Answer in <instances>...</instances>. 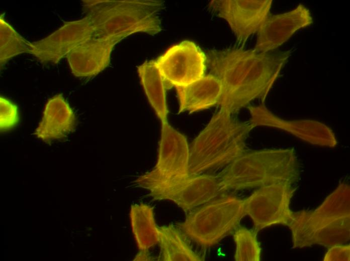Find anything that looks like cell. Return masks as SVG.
<instances>
[{"instance_id":"obj_19","label":"cell","mask_w":350,"mask_h":261,"mask_svg":"<svg viewBox=\"0 0 350 261\" xmlns=\"http://www.w3.org/2000/svg\"><path fill=\"white\" fill-rule=\"evenodd\" d=\"M153 211L152 207L144 203L134 204L131 207L132 230L140 250H149L159 242V228Z\"/></svg>"},{"instance_id":"obj_15","label":"cell","mask_w":350,"mask_h":261,"mask_svg":"<svg viewBox=\"0 0 350 261\" xmlns=\"http://www.w3.org/2000/svg\"><path fill=\"white\" fill-rule=\"evenodd\" d=\"M115 45L109 41L91 38L77 46L66 56L71 72L79 77L97 75L109 65Z\"/></svg>"},{"instance_id":"obj_21","label":"cell","mask_w":350,"mask_h":261,"mask_svg":"<svg viewBox=\"0 0 350 261\" xmlns=\"http://www.w3.org/2000/svg\"><path fill=\"white\" fill-rule=\"evenodd\" d=\"M305 211L308 216L316 218H335L349 216V185L346 183L339 184L315 210Z\"/></svg>"},{"instance_id":"obj_13","label":"cell","mask_w":350,"mask_h":261,"mask_svg":"<svg viewBox=\"0 0 350 261\" xmlns=\"http://www.w3.org/2000/svg\"><path fill=\"white\" fill-rule=\"evenodd\" d=\"M94 29L86 17L65 23L47 37L31 42V54L43 63H57L74 48L90 40Z\"/></svg>"},{"instance_id":"obj_7","label":"cell","mask_w":350,"mask_h":261,"mask_svg":"<svg viewBox=\"0 0 350 261\" xmlns=\"http://www.w3.org/2000/svg\"><path fill=\"white\" fill-rule=\"evenodd\" d=\"M295 191L291 183H275L259 187L245 199L246 215L251 218L253 229L258 232L273 225L288 226L293 216L290 205Z\"/></svg>"},{"instance_id":"obj_9","label":"cell","mask_w":350,"mask_h":261,"mask_svg":"<svg viewBox=\"0 0 350 261\" xmlns=\"http://www.w3.org/2000/svg\"><path fill=\"white\" fill-rule=\"evenodd\" d=\"M293 248L317 244L326 247L345 244L350 238V216L335 218L308 216L305 210L293 213L288 225Z\"/></svg>"},{"instance_id":"obj_12","label":"cell","mask_w":350,"mask_h":261,"mask_svg":"<svg viewBox=\"0 0 350 261\" xmlns=\"http://www.w3.org/2000/svg\"><path fill=\"white\" fill-rule=\"evenodd\" d=\"M254 127L266 126L286 131L308 143L322 147H335L337 141L332 130L325 124L312 119L286 120L269 110L264 104L248 105Z\"/></svg>"},{"instance_id":"obj_16","label":"cell","mask_w":350,"mask_h":261,"mask_svg":"<svg viewBox=\"0 0 350 261\" xmlns=\"http://www.w3.org/2000/svg\"><path fill=\"white\" fill-rule=\"evenodd\" d=\"M75 116L69 104L61 94L50 98L43 116L34 135L47 144L62 140L73 131Z\"/></svg>"},{"instance_id":"obj_2","label":"cell","mask_w":350,"mask_h":261,"mask_svg":"<svg viewBox=\"0 0 350 261\" xmlns=\"http://www.w3.org/2000/svg\"><path fill=\"white\" fill-rule=\"evenodd\" d=\"M83 10L94 29L92 38L117 44L134 33L154 35L162 30L157 0L83 1Z\"/></svg>"},{"instance_id":"obj_17","label":"cell","mask_w":350,"mask_h":261,"mask_svg":"<svg viewBox=\"0 0 350 261\" xmlns=\"http://www.w3.org/2000/svg\"><path fill=\"white\" fill-rule=\"evenodd\" d=\"M176 89L179 101V113H191L220 104L222 95L221 81L211 74Z\"/></svg>"},{"instance_id":"obj_20","label":"cell","mask_w":350,"mask_h":261,"mask_svg":"<svg viewBox=\"0 0 350 261\" xmlns=\"http://www.w3.org/2000/svg\"><path fill=\"white\" fill-rule=\"evenodd\" d=\"M160 247V260L163 261H201L185 240V236L173 224L158 227Z\"/></svg>"},{"instance_id":"obj_24","label":"cell","mask_w":350,"mask_h":261,"mask_svg":"<svg viewBox=\"0 0 350 261\" xmlns=\"http://www.w3.org/2000/svg\"><path fill=\"white\" fill-rule=\"evenodd\" d=\"M19 120L17 106L3 96L0 97V128L1 131L14 128Z\"/></svg>"},{"instance_id":"obj_26","label":"cell","mask_w":350,"mask_h":261,"mask_svg":"<svg viewBox=\"0 0 350 261\" xmlns=\"http://www.w3.org/2000/svg\"><path fill=\"white\" fill-rule=\"evenodd\" d=\"M134 260H151L148 250H140V252L136 255Z\"/></svg>"},{"instance_id":"obj_23","label":"cell","mask_w":350,"mask_h":261,"mask_svg":"<svg viewBox=\"0 0 350 261\" xmlns=\"http://www.w3.org/2000/svg\"><path fill=\"white\" fill-rule=\"evenodd\" d=\"M257 232L253 229L238 226L233 232L236 244L234 260L259 261L261 248L257 238Z\"/></svg>"},{"instance_id":"obj_5","label":"cell","mask_w":350,"mask_h":261,"mask_svg":"<svg viewBox=\"0 0 350 261\" xmlns=\"http://www.w3.org/2000/svg\"><path fill=\"white\" fill-rule=\"evenodd\" d=\"M177 224L183 235L204 247L218 243L233 233L246 215L245 199L223 195L186 213Z\"/></svg>"},{"instance_id":"obj_10","label":"cell","mask_w":350,"mask_h":261,"mask_svg":"<svg viewBox=\"0 0 350 261\" xmlns=\"http://www.w3.org/2000/svg\"><path fill=\"white\" fill-rule=\"evenodd\" d=\"M272 0H214L209 9L229 25L240 48L270 15Z\"/></svg>"},{"instance_id":"obj_11","label":"cell","mask_w":350,"mask_h":261,"mask_svg":"<svg viewBox=\"0 0 350 261\" xmlns=\"http://www.w3.org/2000/svg\"><path fill=\"white\" fill-rule=\"evenodd\" d=\"M149 196L171 201L186 213L220 197L222 191L217 175H191L178 182L151 188Z\"/></svg>"},{"instance_id":"obj_3","label":"cell","mask_w":350,"mask_h":261,"mask_svg":"<svg viewBox=\"0 0 350 261\" xmlns=\"http://www.w3.org/2000/svg\"><path fill=\"white\" fill-rule=\"evenodd\" d=\"M253 128L249 121L237 120L220 106L191 145L190 176L224 168L241 156L247 151L245 140Z\"/></svg>"},{"instance_id":"obj_8","label":"cell","mask_w":350,"mask_h":261,"mask_svg":"<svg viewBox=\"0 0 350 261\" xmlns=\"http://www.w3.org/2000/svg\"><path fill=\"white\" fill-rule=\"evenodd\" d=\"M166 90L189 84L205 75L207 56L194 42L182 41L154 60Z\"/></svg>"},{"instance_id":"obj_14","label":"cell","mask_w":350,"mask_h":261,"mask_svg":"<svg viewBox=\"0 0 350 261\" xmlns=\"http://www.w3.org/2000/svg\"><path fill=\"white\" fill-rule=\"evenodd\" d=\"M313 23L310 10L302 4L278 15H270L257 32L254 50L258 52L276 50L295 33Z\"/></svg>"},{"instance_id":"obj_6","label":"cell","mask_w":350,"mask_h":261,"mask_svg":"<svg viewBox=\"0 0 350 261\" xmlns=\"http://www.w3.org/2000/svg\"><path fill=\"white\" fill-rule=\"evenodd\" d=\"M189 158L186 137L167 121L162 122L156 164L150 172L139 177L135 184L148 190L184 180L190 176Z\"/></svg>"},{"instance_id":"obj_18","label":"cell","mask_w":350,"mask_h":261,"mask_svg":"<svg viewBox=\"0 0 350 261\" xmlns=\"http://www.w3.org/2000/svg\"><path fill=\"white\" fill-rule=\"evenodd\" d=\"M137 71L145 94L157 116L161 122L167 121L166 89L154 61L144 62L138 67Z\"/></svg>"},{"instance_id":"obj_25","label":"cell","mask_w":350,"mask_h":261,"mask_svg":"<svg viewBox=\"0 0 350 261\" xmlns=\"http://www.w3.org/2000/svg\"><path fill=\"white\" fill-rule=\"evenodd\" d=\"M349 244H337L328 247L323 257L324 261H349Z\"/></svg>"},{"instance_id":"obj_22","label":"cell","mask_w":350,"mask_h":261,"mask_svg":"<svg viewBox=\"0 0 350 261\" xmlns=\"http://www.w3.org/2000/svg\"><path fill=\"white\" fill-rule=\"evenodd\" d=\"M0 43L1 66L15 56L22 53L31 54L32 43L18 34L2 16L0 18Z\"/></svg>"},{"instance_id":"obj_4","label":"cell","mask_w":350,"mask_h":261,"mask_svg":"<svg viewBox=\"0 0 350 261\" xmlns=\"http://www.w3.org/2000/svg\"><path fill=\"white\" fill-rule=\"evenodd\" d=\"M217 175L224 193L282 182L294 184L300 178V166L293 149L246 151Z\"/></svg>"},{"instance_id":"obj_1","label":"cell","mask_w":350,"mask_h":261,"mask_svg":"<svg viewBox=\"0 0 350 261\" xmlns=\"http://www.w3.org/2000/svg\"><path fill=\"white\" fill-rule=\"evenodd\" d=\"M210 74L222 85L220 106L232 114L260 99L262 104L288 62L290 51L258 52L243 48L207 52Z\"/></svg>"}]
</instances>
